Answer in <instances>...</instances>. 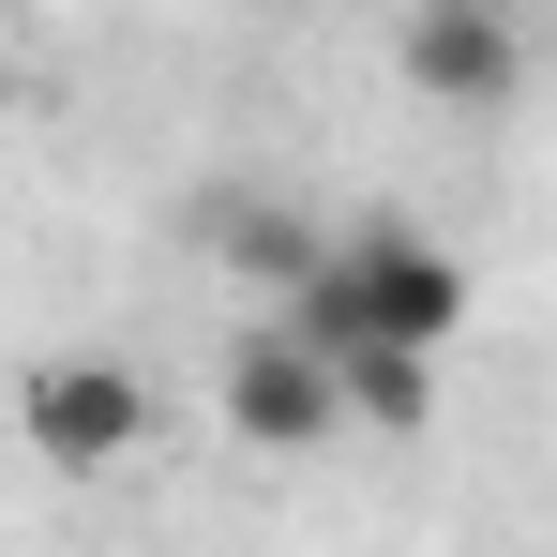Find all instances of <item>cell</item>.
Here are the masks:
<instances>
[{
    "mask_svg": "<svg viewBox=\"0 0 557 557\" xmlns=\"http://www.w3.org/2000/svg\"><path fill=\"white\" fill-rule=\"evenodd\" d=\"M332 392H347V422H376V437L437 422V362H407V347H362V362H332Z\"/></svg>",
    "mask_w": 557,
    "mask_h": 557,
    "instance_id": "obj_6",
    "label": "cell"
},
{
    "mask_svg": "<svg viewBox=\"0 0 557 557\" xmlns=\"http://www.w3.org/2000/svg\"><path fill=\"white\" fill-rule=\"evenodd\" d=\"M211 242H226L257 286H301V272H317V226H301V211H272V196H211Z\"/></svg>",
    "mask_w": 557,
    "mask_h": 557,
    "instance_id": "obj_5",
    "label": "cell"
},
{
    "mask_svg": "<svg viewBox=\"0 0 557 557\" xmlns=\"http://www.w3.org/2000/svg\"><path fill=\"white\" fill-rule=\"evenodd\" d=\"M286 347H317V362H362V347H407V362H437L467 332V272L437 242H407V226H362V242H317V272L286 286L272 317Z\"/></svg>",
    "mask_w": 557,
    "mask_h": 557,
    "instance_id": "obj_1",
    "label": "cell"
},
{
    "mask_svg": "<svg viewBox=\"0 0 557 557\" xmlns=\"http://www.w3.org/2000/svg\"><path fill=\"white\" fill-rule=\"evenodd\" d=\"M226 437H242V453H332V437H347L332 362L286 347V332H242V347H226Z\"/></svg>",
    "mask_w": 557,
    "mask_h": 557,
    "instance_id": "obj_2",
    "label": "cell"
},
{
    "mask_svg": "<svg viewBox=\"0 0 557 557\" xmlns=\"http://www.w3.org/2000/svg\"><path fill=\"white\" fill-rule=\"evenodd\" d=\"M15 422H30L46 467H121L136 437H151V392H136L121 362H76V347H61V362L15 376Z\"/></svg>",
    "mask_w": 557,
    "mask_h": 557,
    "instance_id": "obj_3",
    "label": "cell"
},
{
    "mask_svg": "<svg viewBox=\"0 0 557 557\" xmlns=\"http://www.w3.org/2000/svg\"><path fill=\"white\" fill-rule=\"evenodd\" d=\"M407 76L467 121H497V106L528 91V46H512V0H422L407 15Z\"/></svg>",
    "mask_w": 557,
    "mask_h": 557,
    "instance_id": "obj_4",
    "label": "cell"
}]
</instances>
